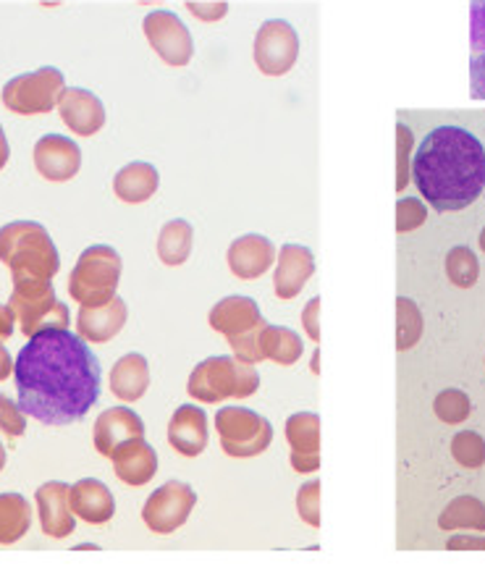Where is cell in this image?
Here are the masks:
<instances>
[{
	"label": "cell",
	"mask_w": 485,
	"mask_h": 569,
	"mask_svg": "<svg viewBox=\"0 0 485 569\" xmlns=\"http://www.w3.org/2000/svg\"><path fill=\"white\" fill-rule=\"evenodd\" d=\"M113 472L121 483L127 486H145L158 476V451L150 447L145 439H131L121 443L119 449L110 455Z\"/></svg>",
	"instance_id": "cell-21"
},
{
	"label": "cell",
	"mask_w": 485,
	"mask_h": 569,
	"mask_svg": "<svg viewBox=\"0 0 485 569\" xmlns=\"http://www.w3.org/2000/svg\"><path fill=\"white\" fill-rule=\"evenodd\" d=\"M413 179L438 213L465 210L485 189L483 142L462 127L433 129L415 152Z\"/></svg>",
	"instance_id": "cell-2"
},
{
	"label": "cell",
	"mask_w": 485,
	"mask_h": 569,
	"mask_svg": "<svg viewBox=\"0 0 485 569\" xmlns=\"http://www.w3.org/2000/svg\"><path fill=\"white\" fill-rule=\"evenodd\" d=\"M9 305L21 333L29 339L42 331H63L71 326L69 305L56 297L50 279H17Z\"/></svg>",
	"instance_id": "cell-5"
},
{
	"label": "cell",
	"mask_w": 485,
	"mask_h": 569,
	"mask_svg": "<svg viewBox=\"0 0 485 569\" xmlns=\"http://www.w3.org/2000/svg\"><path fill=\"white\" fill-rule=\"evenodd\" d=\"M13 365H17V360H11L9 349H6L3 341H0V381H9L13 376Z\"/></svg>",
	"instance_id": "cell-45"
},
{
	"label": "cell",
	"mask_w": 485,
	"mask_h": 569,
	"mask_svg": "<svg viewBox=\"0 0 485 569\" xmlns=\"http://www.w3.org/2000/svg\"><path fill=\"white\" fill-rule=\"evenodd\" d=\"M0 262L11 271V279H50L61 268V258L46 231L34 221H11L0 229Z\"/></svg>",
	"instance_id": "cell-3"
},
{
	"label": "cell",
	"mask_w": 485,
	"mask_h": 569,
	"mask_svg": "<svg viewBox=\"0 0 485 569\" xmlns=\"http://www.w3.org/2000/svg\"><path fill=\"white\" fill-rule=\"evenodd\" d=\"M446 276L454 287L469 289L475 287L477 276H481V266H477L475 252L469 247H454V250L446 254Z\"/></svg>",
	"instance_id": "cell-31"
},
{
	"label": "cell",
	"mask_w": 485,
	"mask_h": 569,
	"mask_svg": "<svg viewBox=\"0 0 485 569\" xmlns=\"http://www.w3.org/2000/svg\"><path fill=\"white\" fill-rule=\"evenodd\" d=\"M32 528V507L21 493H0V546L21 541Z\"/></svg>",
	"instance_id": "cell-26"
},
{
	"label": "cell",
	"mask_w": 485,
	"mask_h": 569,
	"mask_svg": "<svg viewBox=\"0 0 485 569\" xmlns=\"http://www.w3.org/2000/svg\"><path fill=\"white\" fill-rule=\"evenodd\" d=\"M187 11L195 19L205 21V24H216L229 13V3L226 0H212V3H197V0H187Z\"/></svg>",
	"instance_id": "cell-39"
},
{
	"label": "cell",
	"mask_w": 485,
	"mask_h": 569,
	"mask_svg": "<svg viewBox=\"0 0 485 569\" xmlns=\"http://www.w3.org/2000/svg\"><path fill=\"white\" fill-rule=\"evenodd\" d=\"M131 439H145V422L135 410L129 407H110L95 420L92 428V443L98 455L108 457L113 455L121 443Z\"/></svg>",
	"instance_id": "cell-16"
},
{
	"label": "cell",
	"mask_w": 485,
	"mask_h": 569,
	"mask_svg": "<svg viewBox=\"0 0 485 569\" xmlns=\"http://www.w3.org/2000/svg\"><path fill=\"white\" fill-rule=\"evenodd\" d=\"M168 443L176 455L195 459L208 449V415L197 405H184L168 422Z\"/></svg>",
	"instance_id": "cell-19"
},
{
	"label": "cell",
	"mask_w": 485,
	"mask_h": 569,
	"mask_svg": "<svg viewBox=\"0 0 485 569\" xmlns=\"http://www.w3.org/2000/svg\"><path fill=\"white\" fill-rule=\"evenodd\" d=\"M481 250H483V252H485V229H483V231H481Z\"/></svg>",
	"instance_id": "cell-49"
},
{
	"label": "cell",
	"mask_w": 485,
	"mask_h": 569,
	"mask_svg": "<svg viewBox=\"0 0 485 569\" xmlns=\"http://www.w3.org/2000/svg\"><path fill=\"white\" fill-rule=\"evenodd\" d=\"M396 134H399V179H396V189L407 187L409 181V152H413V131H409L404 123L396 127Z\"/></svg>",
	"instance_id": "cell-40"
},
{
	"label": "cell",
	"mask_w": 485,
	"mask_h": 569,
	"mask_svg": "<svg viewBox=\"0 0 485 569\" xmlns=\"http://www.w3.org/2000/svg\"><path fill=\"white\" fill-rule=\"evenodd\" d=\"M425 218H428V210L420 200H415V197H402L399 202H396V231L399 233H409L415 231L417 226L425 223Z\"/></svg>",
	"instance_id": "cell-35"
},
{
	"label": "cell",
	"mask_w": 485,
	"mask_h": 569,
	"mask_svg": "<svg viewBox=\"0 0 485 569\" xmlns=\"http://www.w3.org/2000/svg\"><path fill=\"white\" fill-rule=\"evenodd\" d=\"M66 90V79L56 66H42V69L29 71V74L13 77L11 82H6L3 92V106L11 113L19 116H42L58 108V98Z\"/></svg>",
	"instance_id": "cell-8"
},
{
	"label": "cell",
	"mask_w": 485,
	"mask_h": 569,
	"mask_svg": "<svg viewBox=\"0 0 485 569\" xmlns=\"http://www.w3.org/2000/svg\"><path fill=\"white\" fill-rule=\"evenodd\" d=\"M441 530H485V505L473 496H459L438 517Z\"/></svg>",
	"instance_id": "cell-29"
},
{
	"label": "cell",
	"mask_w": 485,
	"mask_h": 569,
	"mask_svg": "<svg viewBox=\"0 0 485 569\" xmlns=\"http://www.w3.org/2000/svg\"><path fill=\"white\" fill-rule=\"evenodd\" d=\"M315 273L313 252L303 244H284L278 250V266L274 273V287L278 299H294L305 289Z\"/></svg>",
	"instance_id": "cell-22"
},
{
	"label": "cell",
	"mask_w": 485,
	"mask_h": 569,
	"mask_svg": "<svg viewBox=\"0 0 485 569\" xmlns=\"http://www.w3.org/2000/svg\"><path fill=\"white\" fill-rule=\"evenodd\" d=\"M127 302L116 295L108 305H100V308H79L77 333L85 341H90V345H108L127 326Z\"/></svg>",
	"instance_id": "cell-20"
},
{
	"label": "cell",
	"mask_w": 485,
	"mask_h": 569,
	"mask_svg": "<svg viewBox=\"0 0 485 569\" xmlns=\"http://www.w3.org/2000/svg\"><path fill=\"white\" fill-rule=\"evenodd\" d=\"M420 333H423L420 310H417L413 299L399 297L396 299V347H399V352L413 349L417 341H420Z\"/></svg>",
	"instance_id": "cell-30"
},
{
	"label": "cell",
	"mask_w": 485,
	"mask_h": 569,
	"mask_svg": "<svg viewBox=\"0 0 485 569\" xmlns=\"http://www.w3.org/2000/svg\"><path fill=\"white\" fill-rule=\"evenodd\" d=\"M266 326H263V328H266ZM263 328H255V331L245 333V337L229 339V345L234 349V357H239V360L253 362V365L260 362L263 360V352H260V333H263Z\"/></svg>",
	"instance_id": "cell-37"
},
{
	"label": "cell",
	"mask_w": 485,
	"mask_h": 569,
	"mask_svg": "<svg viewBox=\"0 0 485 569\" xmlns=\"http://www.w3.org/2000/svg\"><path fill=\"white\" fill-rule=\"evenodd\" d=\"M313 373H320V349L313 352Z\"/></svg>",
	"instance_id": "cell-47"
},
{
	"label": "cell",
	"mask_w": 485,
	"mask_h": 569,
	"mask_svg": "<svg viewBox=\"0 0 485 569\" xmlns=\"http://www.w3.org/2000/svg\"><path fill=\"white\" fill-rule=\"evenodd\" d=\"M260 389V376L255 365L239 357H208L189 376V397L205 405H216L224 399H247Z\"/></svg>",
	"instance_id": "cell-4"
},
{
	"label": "cell",
	"mask_w": 485,
	"mask_h": 569,
	"mask_svg": "<svg viewBox=\"0 0 485 569\" xmlns=\"http://www.w3.org/2000/svg\"><path fill=\"white\" fill-rule=\"evenodd\" d=\"M452 455L462 467H467V470H477V467H483L485 465L483 436L473 433V430H462V433L454 436Z\"/></svg>",
	"instance_id": "cell-32"
},
{
	"label": "cell",
	"mask_w": 485,
	"mask_h": 569,
	"mask_svg": "<svg viewBox=\"0 0 485 569\" xmlns=\"http://www.w3.org/2000/svg\"><path fill=\"white\" fill-rule=\"evenodd\" d=\"M303 326H305L307 337L318 345L320 341V297H315L307 302V308L303 310Z\"/></svg>",
	"instance_id": "cell-41"
},
{
	"label": "cell",
	"mask_w": 485,
	"mask_h": 569,
	"mask_svg": "<svg viewBox=\"0 0 485 569\" xmlns=\"http://www.w3.org/2000/svg\"><path fill=\"white\" fill-rule=\"evenodd\" d=\"M71 509L87 525H106L116 515V499L98 478H85L71 486Z\"/></svg>",
	"instance_id": "cell-23"
},
{
	"label": "cell",
	"mask_w": 485,
	"mask_h": 569,
	"mask_svg": "<svg viewBox=\"0 0 485 569\" xmlns=\"http://www.w3.org/2000/svg\"><path fill=\"white\" fill-rule=\"evenodd\" d=\"M34 505L40 515V528L48 538L63 541L77 528V515L71 509V486L63 480H50L37 488Z\"/></svg>",
	"instance_id": "cell-13"
},
{
	"label": "cell",
	"mask_w": 485,
	"mask_h": 569,
	"mask_svg": "<svg viewBox=\"0 0 485 569\" xmlns=\"http://www.w3.org/2000/svg\"><path fill=\"white\" fill-rule=\"evenodd\" d=\"M13 381L27 418L42 426H71L100 399V362L69 328L42 331L21 347Z\"/></svg>",
	"instance_id": "cell-1"
},
{
	"label": "cell",
	"mask_w": 485,
	"mask_h": 569,
	"mask_svg": "<svg viewBox=\"0 0 485 569\" xmlns=\"http://www.w3.org/2000/svg\"><path fill=\"white\" fill-rule=\"evenodd\" d=\"M469 46L475 53H485V0H473L469 6Z\"/></svg>",
	"instance_id": "cell-38"
},
{
	"label": "cell",
	"mask_w": 485,
	"mask_h": 569,
	"mask_svg": "<svg viewBox=\"0 0 485 569\" xmlns=\"http://www.w3.org/2000/svg\"><path fill=\"white\" fill-rule=\"evenodd\" d=\"M278 258L274 242L263 233H245V237L234 239L229 252H226V260H229L231 273L241 281H255L260 279L263 273L270 271Z\"/></svg>",
	"instance_id": "cell-15"
},
{
	"label": "cell",
	"mask_w": 485,
	"mask_h": 569,
	"mask_svg": "<svg viewBox=\"0 0 485 569\" xmlns=\"http://www.w3.org/2000/svg\"><path fill=\"white\" fill-rule=\"evenodd\" d=\"M192 239H195V231L187 221H181V218L168 221L158 233L160 262L168 268L184 266V262L189 260V254H192Z\"/></svg>",
	"instance_id": "cell-27"
},
{
	"label": "cell",
	"mask_w": 485,
	"mask_h": 569,
	"mask_svg": "<svg viewBox=\"0 0 485 569\" xmlns=\"http://www.w3.org/2000/svg\"><path fill=\"white\" fill-rule=\"evenodd\" d=\"M121 254L108 244H92L79 254L69 276V295L79 308H100L116 297L121 281Z\"/></svg>",
	"instance_id": "cell-6"
},
{
	"label": "cell",
	"mask_w": 485,
	"mask_h": 569,
	"mask_svg": "<svg viewBox=\"0 0 485 569\" xmlns=\"http://www.w3.org/2000/svg\"><path fill=\"white\" fill-rule=\"evenodd\" d=\"M255 66L266 77L289 74L299 58V34L289 21L270 19L255 34Z\"/></svg>",
	"instance_id": "cell-10"
},
{
	"label": "cell",
	"mask_w": 485,
	"mask_h": 569,
	"mask_svg": "<svg viewBox=\"0 0 485 569\" xmlns=\"http://www.w3.org/2000/svg\"><path fill=\"white\" fill-rule=\"evenodd\" d=\"M27 430V415L17 401H11L6 393H0V433H6L9 439H19Z\"/></svg>",
	"instance_id": "cell-36"
},
{
	"label": "cell",
	"mask_w": 485,
	"mask_h": 569,
	"mask_svg": "<svg viewBox=\"0 0 485 569\" xmlns=\"http://www.w3.org/2000/svg\"><path fill=\"white\" fill-rule=\"evenodd\" d=\"M260 352H263V360H270L276 365H284V368H289V365H294L299 357H303L305 345L291 328L266 326L260 333Z\"/></svg>",
	"instance_id": "cell-28"
},
{
	"label": "cell",
	"mask_w": 485,
	"mask_h": 569,
	"mask_svg": "<svg viewBox=\"0 0 485 569\" xmlns=\"http://www.w3.org/2000/svg\"><path fill=\"white\" fill-rule=\"evenodd\" d=\"M210 328L220 337L226 339H237L245 337V333L255 331V328L266 326V320L260 316V308H257L255 299L234 295L220 299L216 308L210 310Z\"/></svg>",
	"instance_id": "cell-18"
},
{
	"label": "cell",
	"mask_w": 485,
	"mask_h": 569,
	"mask_svg": "<svg viewBox=\"0 0 485 569\" xmlns=\"http://www.w3.org/2000/svg\"><path fill=\"white\" fill-rule=\"evenodd\" d=\"M220 449L234 459H253L268 451L274 441V426L247 407H224L216 415Z\"/></svg>",
	"instance_id": "cell-7"
},
{
	"label": "cell",
	"mask_w": 485,
	"mask_h": 569,
	"mask_svg": "<svg viewBox=\"0 0 485 569\" xmlns=\"http://www.w3.org/2000/svg\"><path fill=\"white\" fill-rule=\"evenodd\" d=\"M32 160L42 179L53 181V184H63V181H71L82 169V150L69 137L46 134L37 140Z\"/></svg>",
	"instance_id": "cell-12"
},
{
	"label": "cell",
	"mask_w": 485,
	"mask_h": 569,
	"mask_svg": "<svg viewBox=\"0 0 485 569\" xmlns=\"http://www.w3.org/2000/svg\"><path fill=\"white\" fill-rule=\"evenodd\" d=\"M446 549H485V538H475V536H454L446 543Z\"/></svg>",
	"instance_id": "cell-44"
},
{
	"label": "cell",
	"mask_w": 485,
	"mask_h": 569,
	"mask_svg": "<svg viewBox=\"0 0 485 569\" xmlns=\"http://www.w3.org/2000/svg\"><path fill=\"white\" fill-rule=\"evenodd\" d=\"M11 158V148H9V140H6V131L0 129V171L6 169V163H9Z\"/></svg>",
	"instance_id": "cell-46"
},
{
	"label": "cell",
	"mask_w": 485,
	"mask_h": 569,
	"mask_svg": "<svg viewBox=\"0 0 485 569\" xmlns=\"http://www.w3.org/2000/svg\"><path fill=\"white\" fill-rule=\"evenodd\" d=\"M142 32L150 48L156 50L158 58H164V63L168 66H187L192 61L195 53V42L192 34L184 21L176 17L174 11H152L147 13L142 21Z\"/></svg>",
	"instance_id": "cell-11"
},
{
	"label": "cell",
	"mask_w": 485,
	"mask_h": 569,
	"mask_svg": "<svg viewBox=\"0 0 485 569\" xmlns=\"http://www.w3.org/2000/svg\"><path fill=\"white\" fill-rule=\"evenodd\" d=\"M110 391L121 401H139L150 389V365L139 352L123 355L119 362L110 368Z\"/></svg>",
	"instance_id": "cell-24"
},
{
	"label": "cell",
	"mask_w": 485,
	"mask_h": 569,
	"mask_svg": "<svg viewBox=\"0 0 485 569\" xmlns=\"http://www.w3.org/2000/svg\"><path fill=\"white\" fill-rule=\"evenodd\" d=\"M286 441L291 447V467L297 472H315L320 467V418L315 412H297L286 420Z\"/></svg>",
	"instance_id": "cell-17"
},
{
	"label": "cell",
	"mask_w": 485,
	"mask_h": 569,
	"mask_svg": "<svg viewBox=\"0 0 485 569\" xmlns=\"http://www.w3.org/2000/svg\"><path fill=\"white\" fill-rule=\"evenodd\" d=\"M13 328H17V316H13L11 305L0 302V341H9L13 337Z\"/></svg>",
	"instance_id": "cell-43"
},
{
	"label": "cell",
	"mask_w": 485,
	"mask_h": 569,
	"mask_svg": "<svg viewBox=\"0 0 485 569\" xmlns=\"http://www.w3.org/2000/svg\"><path fill=\"white\" fill-rule=\"evenodd\" d=\"M433 410H436L438 420L457 426V422H465L469 418V399L465 391L446 389L438 393L436 401H433Z\"/></svg>",
	"instance_id": "cell-33"
},
{
	"label": "cell",
	"mask_w": 485,
	"mask_h": 569,
	"mask_svg": "<svg viewBox=\"0 0 485 569\" xmlns=\"http://www.w3.org/2000/svg\"><path fill=\"white\" fill-rule=\"evenodd\" d=\"M297 512L305 525L320 528V480H310L297 491Z\"/></svg>",
	"instance_id": "cell-34"
},
{
	"label": "cell",
	"mask_w": 485,
	"mask_h": 569,
	"mask_svg": "<svg viewBox=\"0 0 485 569\" xmlns=\"http://www.w3.org/2000/svg\"><path fill=\"white\" fill-rule=\"evenodd\" d=\"M195 505L197 493L192 486L184 483V480H168L145 501L142 520L158 536H171L181 525H187Z\"/></svg>",
	"instance_id": "cell-9"
},
{
	"label": "cell",
	"mask_w": 485,
	"mask_h": 569,
	"mask_svg": "<svg viewBox=\"0 0 485 569\" xmlns=\"http://www.w3.org/2000/svg\"><path fill=\"white\" fill-rule=\"evenodd\" d=\"M0 129H3V127H0Z\"/></svg>",
	"instance_id": "cell-50"
},
{
	"label": "cell",
	"mask_w": 485,
	"mask_h": 569,
	"mask_svg": "<svg viewBox=\"0 0 485 569\" xmlns=\"http://www.w3.org/2000/svg\"><path fill=\"white\" fill-rule=\"evenodd\" d=\"M160 189L158 169L142 160L123 166V169L113 177V192L127 206H142Z\"/></svg>",
	"instance_id": "cell-25"
},
{
	"label": "cell",
	"mask_w": 485,
	"mask_h": 569,
	"mask_svg": "<svg viewBox=\"0 0 485 569\" xmlns=\"http://www.w3.org/2000/svg\"><path fill=\"white\" fill-rule=\"evenodd\" d=\"M58 113L77 137H95L106 127V106L98 94L82 87H66L58 98Z\"/></svg>",
	"instance_id": "cell-14"
},
{
	"label": "cell",
	"mask_w": 485,
	"mask_h": 569,
	"mask_svg": "<svg viewBox=\"0 0 485 569\" xmlns=\"http://www.w3.org/2000/svg\"><path fill=\"white\" fill-rule=\"evenodd\" d=\"M3 467H6V447L0 443V472H3Z\"/></svg>",
	"instance_id": "cell-48"
},
{
	"label": "cell",
	"mask_w": 485,
	"mask_h": 569,
	"mask_svg": "<svg viewBox=\"0 0 485 569\" xmlns=\"http://www.w3.org/2000/svg\"><path fill=\"white\" fill-rule=\"evenodd\" d=\"M469 92L475 100H485V53L475 56L469 63Z\"/></svg>",
	"instance_id": "cell-42"
}]
</instances>
